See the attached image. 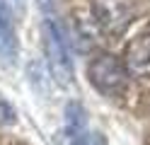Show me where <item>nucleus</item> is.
Listing matches in <instances>:
<instances>
[{
  "instance_id": "f257e3e1",
  "label": "nucleus",
  "mask_w": 150,
  "mask_h": 145,
  "mask_svg": "<svg viewBox=\"0 0 150 145\" xmlns=\"http://www.w3.org/2000/svg\"><path fill=\"white\" fill-rule=\"evenodd\" d=\"M41 12H44V51L49 61V70L53 73L56 82L68 87L73 82V61H70V48H68V34L61 24L58 15L51 5V0H39Z\"/></svg>"
},
{
  "instance_id": "f03ea898",
  "label": "nucleus",
  "mask_w": 150,
  "mask_h": 145,
  "mask_svg": "<svg viewBox=\"0 0 150 145\" xmlns=\"http://www.w3.org/2000/svg\"><path fill=\"white\" fill-rule=\"evenodd\" d=\"M128 75L131 70L124 61H119L111 53H102L87 65V77L95 85V90L104 97H124L128 92Z\"/></svg>"
},
{
  "instance_id": "7ed1b4c3",
  "label": "nucleus",
  "mask_w": 150,
  "mask_h": 145,
  "mask_svg": "<svg viewBox=\"0 0 150 145\" xmlns=\"http://www.w3.org/2000/svg\"><path fill=\"white\" fill-rule=\"evenodd\" d=\"M95 22L104 34H121L136 17L133 0H92Z\"/></svg>"
},
{
  "instance_id": "20e7f679",
  "label": "nucleus",
  "mask_w": 150,
  "mask_h": 145,
  "mask_svg": "<svg viewBox=\"0 0 150 145\" xmlns=\"http://www.w3.org/2000/svg\"><path fill=\"white\" fill-rule=\"evenodd\" d=\"M20 58V41H17L12 5L10 0H0V63L3 68H15Z\"/></svg>"
},
{
  "instance_id": "39448f33",
  "label": "nucleus",
  "mask_w": 150,
  "mask_h": 145,
  "mask_svg": "<svg viewBox=\"0 0 150 145\" xmlns=\"http://www.w3.org/2000/svg\"><path fill=\"white\" fill-rule=\"evenodd\" d=\"M124 63L131 70V75L150 80V32L138 34L128 41L124 51Z\"/></svg>"
},
{
  "instance_id": "423d86ee",
  "label": "nucleus",
  "mask_w": 150,
  "mask_h": 145,
  "mask_svg": "<svg viewBox=\"0 0 150 145\" xmlns=\"http://www.w3.org/2000/svg\"><path fill=\"white\" fill-rule=\"evenodd\" d=\"M65 133H68V143L70 145H82L87 138V114L82 109V104L70 102L65 106Z\"/></svg>"
},
{
  "instance_id": "0eeeda50",
  "label": "nucleus",
  "mask_w": 150,
  "mask_h": 145,
  "mask_svg": "<svg viewBox=\"0 0 150 145\" xmlns=\"http://www.w3.org/2000/svg\"><path fill=\"white\" fill-rule=\"evenodd\" d=\"M15 121H17V116H15L12 104L7 102L3 94H0V126H12Z\"/></svg>"
},
{
  "instance_id": "6e6552de",
  "label": "nucleus",
  "mask_w": 150,
  "mask_h": 145,
  "mask_svg": "<svg viewBox=\"0 0 150 145\" xmlns=\"http://www.w3.org/2000/svg\"><path fill=\"white\" fill-rule=\"evenodd\" d=\"M82 145H107V138H104V135H102L99 131H90Z\"/></svg>"
},
{
  "instance_id": "1a4fd4ad",
  "label": "nucleus",
  "mask_w": 150,
  "mask_h": 145,
  "mask_svg": "<svg viewBox=\"0 0 150 145\" xmlns=\"http://www.w3.org/2000/svg\"><path fill=\"white\" fill-rule=\"evenodd\" d=\"M10 5L17 15H22V10H24V0H10Z\"/></svg>"
},
{
  "instance_id": "9d476101",
  "label": "nucleus",
  "mask_w": 150,
  "mask_h": 145,
  "mask_svg": "<svg viewBox=\"0 0 150 145\" xmlns=\"http://www.w3.org/2000/svg\"><path fill=\"white\" fill-rule=\"evenodd\" d=\"M145 145H150V135H148V138H145Z\"/></svg>"
}]
</instances>
